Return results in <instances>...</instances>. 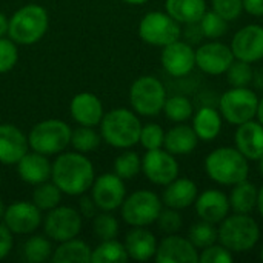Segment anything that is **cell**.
Segmentation results:
<instances>
[{"instance_id":"obj_1","label":"cell","mask_w":263,"mask_h":263,"mask_svg":"<svg viewBox=\"0 0 263 263\" xmlns=\"http://www.w3.org/2000/svg\"><path fill=\"white\" fill-rule=\"evenodd\" d=\"M94 179V165L86 154L77 151L60 153L52 162L51 180L65 196L80 197L89 191Z\"/></svg>"},{"instance_id":"obj_2","label":"cell","mask_w":263,"mask_h":263,"mask_svg":"<svg viewBox=\"0 0 263 263\" xmlns=\"http://www.w3.org/2000/svg\"><path fill=\"white\" fill-rule=\"evenodd\" d=\"M99 128L106 145L117 149H129L139 143L142 122L133 109L114 108L103 114Z\"/></svg>"},{"instance_id":"obj_3","label":"cell","mask_w":263,"mask_h":263,"mask_svg":"<svg viewBox=\"0 0 263 263\" xmlns=\"http://www.w3.org/2000/svg\"><path fill=\"white\" fill-rule=\"evenodd\" d=\"M248 159L234 146H220L213 149L205 159V171L208 177L223 186H233L248 179Z\"/></svg>"},{"instance_id":"obj_4","label":"cell","mask_w":263,"mask_h":263,"mask_svg":"<svg viewBox=\"0 0 263 263\" xmlns=\"http://www.w3.org/2000/svg\"><path fill=\"white\" fill-rule=\"evenodd\" d=\"M48 28L49 14L46 8L37 3H28L9 17L8 37L17 45L31 46L43 39Z\"/></svg>"},{"instance_id":"obj_5","label":"cell","mask_w":263,"mask_h":263,"mask_svg":"<svg viewBox=\"0 0 263 263\" xmlns=\"http://www.w3.org/2000/svg\"><path fill=\"white\" fill-rule=\"evenodd\" d=\"M219 243L233 253L253 250L260 239V227L250 214H228L217 228Z\"/></svg>"},{"instance_id":"obj_6","label":"cell","mask_w":263,"mask_h":263,"mask_svg":"<svg viewBox=\"0 0 263 263\" xmlns=\"http://www.w3.org/2000/svg\"><path fill=\"white\" fill-rule=\"evenodd\" d=\"M72 128L60 119H48L35 123L29 134L28 143L32 151L48 157L63 153L71 142Z\"/></svg>"},{"instance_id":"obj_7","label":"cell","mask_w":263,"mask_h":263,"mask_svg":"<svg viewBox=\"0 0 263 263\" xmlns=\"http://www.w3.org/2000/svg\"><path fill=\"white\" fill-rule=\"evenodd\" d=\"M166 100L163 83L154 76L137 77L129 88V105L137 116L156 117L162 112Z\"/></svg>"},{"instance_id":"obj_8","label":"cell","mask_w":263,"mask_h":263,"mask_svg":"<svg viewBox=\"0 0 263 263\" xmlns=\"http://www.w3.org/2000/svg\"><path fill=\"white\" fill-rule=\"evenodd\" d=\"M162 208V199L154 191L139 190L125 197L120 214L123 222L129 227H149L156 223Z\"/></svg>"},{"instance_id":"obj_9","label":"cell","mask_w":263,"mask_h":263,"mask_svg":"<svg viewBox=\"0 0 263 263\" xmlns=\"http://www.w3.org/2000/svg\"><path fill=\"white\" fill-rule=\"evenodd\" d=\"M139 37L146 45L163 48L182 37V26L166 11H149L139 23Z\"/></svg>"},{"instance_id":"obj_10","label":"cell","mask_w":263,"mask_h":263,"mask_svg":"<svg viewBox=\"0 0 263 263\" xmlns=\"http://www.w3.org/2000/svg\"><path fill=\"white\" fill-rule=\"evenodd\" d=\"M257 105L259 97L253 89H250L248 86H231L228 91L222 94L219 100V112L222 114L223 120L239 126L245 122L256 119Z\"/></svg>"},{"instance_id":"obj_11","label":"cell","mask_w":263,"mask_h":263,"mask_svg":"<svg viewBox=\"0 0 263 263\" xmlns=\"http://www.w3.org/2000/svg\"><path fill=\"white\" fill-rule=\"evenodd\" d=\"M82 225L83 217L79 210L65 205H59L46 211V216L42 222L45 236L49 237L51 242L57 243L77 237L82 231Z\"/></svg>"},{"instance_id":"obj_12","label":"cell","mask_w":263,"mask_h":263,"mask_svg":"<svg viewBox=\"0 0 263 263\" xmlns=\"http://www.w3.org/2000/svg\"><path fill=\"white\" fill-rule=\"evenodd\" d=\"M89 191V196L92 197L99 211L112 213L116 210H120L126 197L125 180L120 179L116 173H105L96 177Z\"/></svg>"},{"instance_id":"obj_13","label":"cell","mask_w":263,"mask_h":263,"mask_svg":"<svg viewBox=\"0 0 263 263\" xmlns=\"http://www.w3.org/2000/svg\"><path fill=\"white\" fill-rule=\"evenodd\" d=\"M179 171L180 168L176 156L168 153L165 148L149 149L142 157V173L154 185H168L179 177Z\"/></svg>"},{"instance_id":"obj_14","label":"cell","mask_w":263,"mask_h":263,"mask_svg":"<svg viewBox=\"0 0 263 263\" xmlns=\"http://www.w3.org/2000/svg\"><path fill=\"white\" fill-rule=\"evenodd\" d=\"M2 222L8 227V230L12 234L26 236L35 233L37 228L42 227L43 216L42 211L32 202L17 200L6 206Z\"/></svg>"},{"instance_id":"obj_15","label":"cell","mask_w":263,"mask_h":263,"mask_svg":"<svg viewBox=\"0 0 263 263\" xmlns=\"http://www.w3.org/2000/svg\"><path fill=\"white\" fill-rule=\"evenodd\" d=\"M234 62L231 48L222 42L213 40L200 45L196 49V66L210 76H222Z\"/></svg>"},{"instance_id":"obj_16","label":"cell","mask_w":263,"mask_h":263,"mask_svg":"<svg viewBox=\"0 0 263 263\" xmlns=\"http://www.w3.org/2000/svg\"><path fill=\"white\" fill-rule=\"evenodd\" d=\"M234 59L248 63H257L263 59V26L259 23H250L239 29L230 45Z\"/></svg>"},{"instance_id":"obj_17","label":"cell","mask_w":263,"mask_h":263,"mask_svg":"<svg viewBox=\"0 0 263 263\" xmlns=\"http://www.w3.org/2000/svg\"><path fill=\"white\" fill-rule=\"evenodd\" d=\"M160 63L171 77H185L196 68V49L179 39L162 48Z\"/></svg>"},{"instance_id":"obj_18","label":"cell","mask_w":263,"mask_h":263,"mask_svg":"<svg viewBox=\"0 0 263 263\" xmlns=\"http://www.w3.org/2000/svg\"><path fill=\"white\" fill-rule=\"evenodd\" d=\"M154 260L157 263H199V250L188 237L166 234L157 245Z\"/></svg>"},{"instance_id":"obj_19","label":"cell","mask_w":263,"mask_h":263,"mask_svg":"<svg viewBox=\"0 0 263 263\" xmlns=\"http://www.w3.org/2000/svg\"><path fill=\"white\" fill-rule=\"evenodd\" d=\"M69 114L71 119L82 126H99L105 109H103V103L102 100L88 91L79 92L71 99L69 103Z\"/></svg>"},{"instance_id":"obj_20","label":"cell","mask_w":263,"mask_h":263,"mask_svg":"<svg viewBox=\"0 0 263 263\" xmlns=\"http://www.w3.org/2000/svg\"><path fill=\"white\" fill-rule=\"evenodd\" d=\"M194 208L200 220L214 225H219L231 211L230 199L220 190H206L202 194H197Z\"/></svg>"},{"instance_id":"obj_21","label":"cell","mask_w":263,"mask_h":263,"mask_svg":"<svg viewBox=\"0 0 263 263\" xmlns=\"http://www.w3.org/2000/svg\"><path fill=\"white\" fill-rule=\"evenodd\" d=\"M29 149L28 136L12 123H0V163L15 165Z\"/></svg>"},{"instance_id":"obj_22","label":"cell","mask_w":263,"mask_h":263,"mask_svg":"<svg viewBox=\"0 0 263 263\" xmlns=\"http://www.w3.org/2000/svg\"><path fill=\"white\" fill-rule=\"evenodd\" d=\"M17 174L22 182L28 185H40L43 182L51 180V170L52 163L49 162V157L45 154H40L37 151H28L17 163Z\"/></svg>"},{"instance_id":"obj_23","label":"cell","mask_w":263,"mask_h":263,"mask_svg":"<svg viewBox=\"0 0 263 263\" xmlns=\"http://www.w3.org/2000/svg\"><path fill=\"white\" fill-rule=\"evenodd\" d=\"M123 245L131 260L148 262L154 259L159 242L146 227H133L131 231L126 233Z\"/></svg>"},{"instance_id":"obj_24","label":"cell","mask_w":263,"mask_h":263,"mask_svg":"<svg viewBox=\"0 0 263 263\" xmlns=\"http://www.w3.org/2000/svg\"><path fill=\"white\" fill-rule=\"evenodd\" d=\"M234 143L248 160L257 162L263 156V126L254 119L239 125L234 133Z\"/></svg>"},{"instance_id":"obj_25","label":"cell","mask_w":263,"mask_h":263,"mask_svg":"<svg viewBox=\"0 0 263 263\" xmlns=\"http://www.w3.org/2000/svg\"><path fill=\"white\" fill-rule=\"evenodd\" d=\"M199 190L197 185L186 177H176L173 182L165 185L162 193V203L174 210H186L194 205Z\"/></svg>"},{"instance_id":"obj_26","label":"cell","mask_w":263,"mask_h":263,"mask_svg":"<svg viewBox=\"0 0 263 263\" xmlns=\"http://www.w3.org/2000/svg\"><path fill=\"white\" fill-rule=\"evenodd\" d=\"M199 143V137L193 126L183 123H177L168 131H165L163 148L173 156H188L191 154Z\"/></svg>"},{"instance_id":"obj_27","label":"cell","mask_w":263,"mask_h":263,"mask_svg":"<svg viewBox=\"0 0 263 263\" xmlns=\"http://www.w3.org/2000/svg\"><path fill=\"white\" fill-rule=\"evenodd\" d=\"M222 122H223V117L219 112V109L213 106H203L196 114H193L191 126L196 131L199 140L213 142L216 137H219L222 131Z\"/></svg>"},{"instance_id":"obj_28","label":"cell","mask_w":263,"mask_h":263,"mask_svg":"<svg viewBox=\"0 0 263 263\" xmlns=\"http://www.w3.org/2000/svg\"><path fill=\"white\" fill-rule=\"evenodd\" d=\"M165 11L180 25L197 23L206 12L205 0H165Z\"/></svg>"},{"instance_id":"obj_29","label":"cell","mask_w":263,"mask_h":263,"mask_svg":"<svg viewBox=\"0 0 263 263\" xmlns=\"http://www.w3.org/2000/svg\"><path fill=\"white\" fill-rule=\"evenodd\" d=\"M91 253H92V248L86 242L74 237V239L59 243V247L52 251L51 262L91 263Z\"/></svg>"},{"instance_id":"obj_30","label":"cell","mask_w":263,"mask_h":263,"mask_svg":"<svg viewBox=\"0 0 263 263\" xmlns=\"http://www.w3.org/2000/svg\"><path fill=\"white\" fill-rule=\"evenodd\" d=\"M257 196H259V188L248 182H239L233 185L231 194H230V206L234 213L239 214H251L256 206H257Z\"/></svg>"},{"instance_id":"obj_31","label":"cell","mask_w":263,"mask_h":263,"mask_svg":"<svg viewBox=\"0 0 263 263\" xmlns=\"http://www.w3.org/2000/svg\"><path fill=\"white\" fill-rule=\"evenodd\" d=\"M128 260L126 248L117 239L100 240L91 253V263H125Z\"/></svg>"},{"instance_id":"obj_32","label":"cell","mask_w":263,"mask_h":263,"mask_svg":"<svg viewBox=\"0 0 263 263\" xmlns=\"http://www.w3.org/2000/svg\"><path fill=\"white\" fill-rule=\"evenodd\" d=\"M51 239L40 234H31V237L23 243L22 254L28 263H45L51 260L52 256Z\"/></svg>"},{"instance_id":"obj_33","label":"cell","mask_w":263,"mask_h":263,"mask_svg":"<svg viewBox=\"0 0 263 263\" xmlns=\"http://www.w3.org/2000/svg\"><path fill=\"white\" fill-rule=\"evenodd\" d=\"M62 196L63 193L59 190V186L52 182V180H48V182H43L40 185H35L34 186V191H32V196H31V202L43 213L55 208L60 205L62 202Z\"/></svg>"},{"instance_id":"obj_34","label":"cell","mask_w":263,"mask_h":263,"mask_svg":"<svg viewBox=\"0 0 263 263\" xmlns=\"http://www.w3.org/2000/svg\"><path fill=\"white\" fill-rule=\"evenodd\" d=\"M100 143H102V136H100V133L96 131L94 126L77 125V128H74L71 131L69 145L77 153H82V154L92 153L100 146Z\"/></svg>"},{"instance_id":"obj_35","label":"cell","mask_w":263,"mask_h":263,"mask_svg":"<svg viewBox=\"0 0 263 263\" xmlns=\"http://www.w3.org/2000/svg\"><path fill=\"white\" fill-rule=\"evenodd\" d=\"M162 112L166 116L168 120L174 123H183L193 117L194 106L191 100L185 96H171L166 97Z\"/></svg>"},{"instance_id":"obj_36","label":"cell","mask_w":263,"mask_h":263,"mask_svg":"<svg viewBox=\"0 0 263 263\" xmlns=\"http://www.w3.org/2000/svg\"><path fill=\"white\" fill-rule=\"evenodd\" d=\"M114 173L123 180H133L142 173V157L129 149H123L114 160Z\"/></svg>"},{"instance_id":"obj_37","label":"cell","mask_w":263,"mask_h":263,"mask_svg":"<svg viewBox=\"0 0 263 263\" xmlns=\"http://www.w3.org/2000/svg\"><path fill=\"white\" fill-rule=\"evenodd\" d=\"M188 240L200 251L203 248L211 247L213 243H216L219 240L217 236V228L214 223L200 220L197 223H194L190 230H188Z\"/></svg>"},{"instance_id":"obj_38","label":"cell","mask_w":263,"mask_h":263,"mask_svg":"<svg viewBox=\"0 0 263 263\" xmlns=\"http://www.w3.org/2000/svg\"><path fill=\"white\" fill-rule=\"evenodd\" d=\"M120 231L119 220L108 211H100L92 217V234L99 240L117 239Z\"/></svg>"},{"instance_id":"obj_39","label":"cell","mask_w":263,"mask_h":263,"mask_svg":"<svg viewBox=\"0 0 263 263\" xmlns=\"http://www.w3.org/2000/svg\"><path fill=\"white\" fill-rule=\"evenodd\" d=\"M228 20H225L222 15H219L216 11H208L202 15V18L199 20V26L200 31L203 34V37L210 39V40H219L220 37H223L228 31Z\"/></svg>"},{"instance_id":"obj_40","label":"cell","mask_w":263,"mask_h":263,"mask_svg":"<svg viewBox=\"0 0 263 263\" xmlns=\"http://www.w3.org/2000/svg\"><path fill=\"white\" fill-rule=\"evenodd\" d=\"M225 76H227L228 83L234 88L248 86L254 80V71H253L251 63L243 62V60H237V59H234V62L231 63V66L225 72Z\"/></svg>"},{"instance_id":"obj_41","label":"cell","mask_w":263,"mask_h":263,"mask_svg":"<svg viewBox=\"0 0 263 263\" xmlns=\"http://www.w3.org/2000/svg\"><path fill=\"white\" fill-rule=\"evenodd\" d=\"M163 142H165V129L159 123H146V125H142L139 143L146 151L163 148Z\"/></svg>"},{"instance_id":"obj_42","label":"cell","mask_w":263,"mask_h":263,"mask_svg":"<svg viewBox=\"0 0 263 263\" xmlns=\"http://www.w3.org/2000/svg\"><path fill=\"white\" fill-rule=\"evenodd\" d=\"M18 60V45L9 37H0V74L9 72Z\"/></svg>"},{"instance_id":"obj_43","label":"cell","mask_w":263,"mask_h":263,"mask_svg":"<svg viewBox=\"0 0 263 263\" xmlns=\"http://www.w3.org/2000/svg\"><path fill=\"white\" fill-rule=\"evenodd\" d=\"M159 230L165 234H177L183 225V219L179 213V210L174 208H162L157 220H156Z\"/></svg>"},{"instance_id":"obj_44","label":"cell","mask_w":263,"mask_h":263,"mask_svg":"<svg viewBox=\"0 0 263 263\" xmlns=\"http://www.w3.org/2000/svg\"><path fill=\"white\" fill-rule=\"evenodd\" d=\"M234 262V253L222 243H213L208 248L199 251V263H231Z\"/></svg>"},{"instance_id":"obj_45","label":"cell","mask_w":263,"mask_h":263,"mask_svg":"<svg viewBox=\"0 0 263 263\" xmlns=\"http://www.w3.org/2000/svg\"><path fill=\"white\" fill-rule=\"evenodd\" d=\"M211 9L225 20L233 22L243 12V0H211Z\"/></svg>"},{"instance_id":"obj_46","label":"cell","mask_w":263,"mask_h":263,"mask_svg":"<svg viewBox=\"0 0 263 263\" xmlns=\"http://www.w3.org/2000/svg\"><path fill=\"white\" fill-rule=\"evenodd\" d=\"M14 248V234L8 227L0 222V260H5Z\"/></svg>"},{"instance_id":"obj_47","label":"cell","mask_w":263,"mask_h":263,"mask_svg":"<svg viewBox=\"0 0 263 263\" xmlns=\"http://www.w3.org/2000/svg\"><path fill=\"white\" fill-rule=\"evenodd\" d=\"M79 213L82 214L83 219H91V220L99 213V208L94 203L92 197L88 196L86 193L80 196V200H79Z\"/></svg>"},{"instance_id":"obj_48","label":"cell","mask_w":263,"mask_h":263,"mask_svg":"<svg viewBox=\"0 0 263 263\" xmlns=\"http://www.w3.org/2000/svg\"><path fill=\"white\" fill-rule=\"evenodd\" d=\"M243 11L254 17H262L263 0H243Z\"/></svg>"},{"instance_id":"obj_49","label":"cell","mask_w":263,"mask_h":263,"mask_svg":"<svg viewBox=\"0 0 263 263\" xmlns=\"http://www.w3.org/2000/svg\"><path fill=\"white\" fill-rule=\"evenodd\" d=\"M8 26H9V17L0 12V37L8 35Z\"/></svg>"},{"instance_id":"obj_50","label":"cell","mask_w":263,"mask_h":263,"mask_svg":"<svg viewBox=\"0 0 263 263\" xmlns=\"http://www.w3.org/2000/svg\"><path fill=\"white\" fill-rule=\"evenodd\" d=\"M257 211L259 214L263 217V185L259 188V196H257Z\"/></svg>"},{"instance_id":"obj_51","label":"cell","mask_w":263,"mask_h":263,"mask_svg":"<svg viewBox=\"0 0 263 263\" xmlns=\"http://www.w3.org/2000/svg\"><path fill=\"white\" fill-rule=\"evenodd\" d=\"M256 119L257 122L263 126V97L259 99V105H257V112H256Z\"/></svg>"},{"instance_id":"obj_52","label":"cell","mask_w":263,"mask_h":263,"mask_svg":"<svg viewBox=\"0 0 263 263\" xmlns=\"http://www.w3.org/2000/svg\"><path fill=\"white\" fill-rule=\"evenodd\" d=\"M123 2L128 3V5H145L149 0H123Z\"/></svg>"},{"instance_id":"obj_53","label":"cell","mask_w":263,"mask_h":263,"mask_svg":"<svg viewBox=\"0 0 263 263\" xmlns=\"http://www.w3.org/2000/svg\"><path fill=\"white\" fill-rule=\"evenodd\" d=\"M5 210H6V206H5L3 200L0 199V222L3 220V216H5Z\"/></svg>"},{"instance_id":"obj_54","label":"cell","mask_w":263,"mask_h":263,"mask_svg":"<svg viewBox=\"0 0 263 263\" xmlns=\"http://www.w3.org/2000/svg\"><path fill=\"white\" fill-rule=\"evenodd\" d=\"M257 168H259V173H260V176L263 177V156L257 160Z\"/></svg>"},{"instance_id":"obj_55","label":"cell","mask_w":263,"mask_h":263,"mask_svg":"<svg viewBox=\"0 0 263 263\" xmlns=\"http://www.w3.org/2000/svg\"><path fill=\"white\" fill-rule=\"evenodd\" d=\"M260 260L263 262V245H262V248H260Z\"/></svg>"},{"instance_id":"obj_56","label":"cell","mask_w":263,"mask_h":263,"mask_svg":"<svg viewBox=\"0 0 263 263\" xmlns=\"http://www.w3.org/2000/svg\"><path fill=\"white\" fill-rule=\"evenodd\" d=\"M0 185H2V174H0Z\"/></svg>"}]
</instances>
